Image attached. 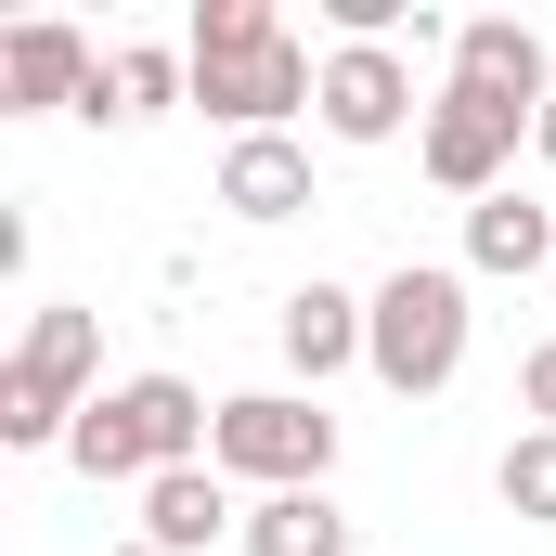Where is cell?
Here are the masks:
<instances>
[{
  "label": "cell",
  "mask_w": 556,
  "mask_h": 556,
  "mask_svg": "<svg viewBox=\"0 0 556 556\" xmlns=\"http://www.w3.org/2000/svg\"><path fill=\"white\" fill-rule=\"evenodd\" d=\"M104 402V324L78 298H39L13 363H0V440L13 453H65V427Z\"/></svg>",
  "instance_id": "3957f363"
},
{
  "label": "cell",
  "mask_w": 556,
  "mask_h": 556,
  "mask_svg": "<svg viewBox=\"0 0 556 556\" xmlns=\"http://www.w3.org/2000/svg\"><path fill=\"white\" fill-rule=\"evenodd\" d=\"M220 207H233V220H298V207H311V142H285V130L233 142V155H220Z\"/></svg>",
  "instance_id": "5bb4252c"
},
{
  "label": "cell",
  "mask_w": 556,
  "mask_h": 556,
  "mask_svg": "<svg viewBox=\"0 0 556 556\" xmlns=\"http://www.w3.org/2000/svg\"><path fill=\"white\" fill-rule=\"evenodd\" d=\"M466 337H479V311H466V273H440V260H402V273L376 285L363 376H376L389 402H440V389L466 376Z\"/></svg>",
  "instance_id": "277c9868"
},
{
  "label": "cell",
  "mask_w": 556,
  "mask_h": 556,
  "mask_svg": "<svg viewBox=\"0 0 556 556\" xmlns=\"http://www.w3.org/2000/svg\"><path fill=\"white\" fill-rule=\"evenodd\" d=\"M518 427H556V337L518 363Z\"/></svg>",
  "instance_id": "e0dca14e"
},
{
  "label": "cell",
  "mask_w": 556,
  "mask_h": 556,
  "mask_svg": "<svg viewBox=\"0 0 556 556\" xmlns=\"http://www.w3.org/2000/svg\"><path fill=\"white\" fill-rule=\"evenodd\" d=\"M91 78H104V52H91L65 13H26V26L0 39V117H52V104H91Z\"/></svg>",
  "instance_id": "ba28073f"
},
{
  "label": "cell",
  "mask_w": 556,
  "mask_h": 556,
  "mask_svg": "<svg viewBox=\"0 0 556 556\" xmlns=\"http://www.w3.org/2000/svg\"><path fill=\"white\" fill-rule=\"evenodd\" d=\"M492 492H505V518H518V531H556V427H518V440H505Z\"/></svg>",
  "instance_id": "2e32d148"
},
{
  "label": "cell",
  "mask_w": 556,
  "mask_h": 556,
  "mask_svg": "<svg viewBox=\"0 0 556 556\" xmlns=\"http://www.w3.org/2000/svg\"><path fill=\"white\" fill-rule=\"evenodd\" d=\"M104 556H155V544H142V531H130V544H104Z\"/></svg>",
  "instance_id": "d6986e66"
},
{
  "label": "cell",
  "mask_w": 556,
  "mask_h": 556,
  "mask_svg": "<svg viewBox=\"0 0 556 556\" xmlns=\"http://www.w3.org/2000/svg\"><path fill=\"white\" fill-rule=\"evenodd\" d=\"M220 531H247L220 466H168V479H142V544H155V556H207Z\"/></svg>",
  "instance_id": "8fae6325"
},
{
  "label": "cell",
  "mask_w": 556,
  "mask_h": 556,
  "mask_svg": "<svg viewBox=\"0 0 556 556\" xmlns=\"http://www.w3.org/2000/svg\"><path fill=\"white\" fill-rule=\"evenodd\" d=\"M544 260H556V207H544V194H518V181H505V194H479V207H466V273L531 285Z\"/></svg>",
  "instance_id": "4fadbf2b"
},
{
  "label": "cell",
  "mask_w": 556,
  "mask_h": 556,
  "mask_svg": "<svg viewBox=\"0 0 556 556\" xmlns=\"http://www.w3.org/2000/svg\"><path fill=\"white\" fill-rule=\"evenodd\" d=\"M168 104H194V65L181 52H155V39H130V52H104V78H91V130H155Z\"/></svg>",
  "instance_id": "7c38bea8"
},
{
  "label": "cell",
  "mask_w": 556,
  "mask_h": 556,
  "mask_svg": "<svg viewBox=\"0 0 556 556\" xmlns=\"http://www.w3.org/2000/svg\"><path fill=\"white\" fill-rule=\"evenodd\" d=\"M311 117H324V142H363V155H376V142H402V130H427L415 52H402V39H337V52H324V104H311Z\"/></svg>",
  "instance_id": "8992f818"
},
{
  "label": "cell",
  "mask_w": 556,
  "mask_h": 556,
  "mask_svg": "<svg viewBox=\"0 0 556 556\" xmlns=\"http://www.w3.org/2000/svg\"><path fill=\"white\" fill-rule=\"evenodd\" d=\"M518 142H531V117H505L492 91H466V78H440L427 91V130H415V168L440 181V194H505V168H518Z\"/></svg>",
  "instance_id": "52a82bcc"
},
{
  "label": "cell",
  "mask_w": 556,
  "mask_h": 556,
  "mask_svg": "<svg viewBox=\"0 0 556 556\" xmlns=\"http://www.w3.org/2000/svg\"><path fill=\"white\" fill-rule=\"evenodd\" d=\"M233 544H247V556H350V518H337L324 492H260Z\"/></svg>",
  "instance_id": "9a60e30c"
},
{
  "label": "cell",
  "mask_w": 556,
  "mask_h": 556,
  "mask_svg": "<svg viewBox=\"0 0 556 556\" xmlns=\"http://www.w3.org/2000/svg\"><path fill=\"white\" fill-rule=\"evenodd\" d=\"M207 427H220V402L194 389V376H117L91 415L65 427V466L78 479H168V466H207Z\"/></svg>",
  "instance_id": "7a4b0ae2"
},
{
  "label": "cell",
  "mask_w": 556,
  "mask_h": 556,
  "mask_svg": "<svg viewBox=\"0 0 556 556\" xmlns=\"http://www.w3.org/2000/svg\"><path fill=\"white\" fill-rule=\"evenodd\" d=\"M273 337H285V363L324 389V376H350L363 363V337H376V298H350V285H285V311H273Z\"/></svg>",
  "instance_id": "30bf717a"
},
{
  "label": "cell",
  "mask_w": 556,
  "mask_h": 556,
  "mask_svg": "<svg viewBox=\"0 0 556 556\" xmlns=\"http://www.w3.org/2000/svg\"><path fill=\"white\" fill-rule=\"evenodd\" d=\"M207 466H220V479H260V492H324V466H337L324 389H247V402H220Z\"/></svg>",
  "instance_id": "5b68a950"
},
{
  "label": "cell",
  "mask_w": 556,
  "mask_h": 556,
  "mask_svg": "<svg viewBox=\"0 0 556 556\" xmlns=\"http://www.w3.org/2000/svg\"><path fill=\"white\" fill-rule=\"evenodd\" d=\"M453 78H466V91H492L505 117H544V104H556L544 26H518V13H466V26H453Z\"/></svg>",
  "instance_id": "9c48e42d"
},
{
  "label": "cell",
  "mask_w": 556,
  "mask_h": 556,
  "mask_svg": "<svg viewBox=\"0 0 556 556\" xmlns=\"http://www.w3.org/2000/svg\"><path fill=\"white\" fill-rule=\"evenodd\" d=\"M531 155H544V168H556V104H544V117H531Z\"/></svg>",
  "instance_id": "ac0fdd59"
},
{
  "label": "cell",
  "mask_w": 556,
  "mask_h": 556,
  "mask_svg": "<svg viewBox=\"0 0 556 556\" xmlns=\"http://www.w3.org/2000/svg\"><path fill=\"white\" fill-rule=\"evenodd\" d=\"M181 65H194V104L233 142H260V130H285L298 104H324V65H311V39L285 26L273 0H194Z\"/></svg>",
  "instance_id": "6da1fadb"
}]
</instances>
